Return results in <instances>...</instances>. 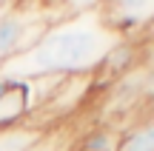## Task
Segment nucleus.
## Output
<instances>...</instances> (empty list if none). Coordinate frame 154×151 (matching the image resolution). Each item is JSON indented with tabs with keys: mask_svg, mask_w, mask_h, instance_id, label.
Here are the masks:
<instances>
[{
	"mask_svg": "<svg viewBox=\"0 0 154 151\" xmlns=\"http://www.w3.org/2000/svg\"><path fill=\"white\" fill-rule=\"evenodd\" d=\"M111 49V34L106 23L77 20L63 23L46 32L37 43L11 60L6 74L20 80H43V77H69L88 68H97Z\"/></svg>",
	"mask_w": 154,
	"mask_h": 151,
	"instance_id": "1",
	"label": "nucleus"
},
{
	"mask_svg": "<svg viewBox=\"0 0 154 151\" xmlns=\"http://www.w3.org/2000/svg\"><path fill=\"white\" fill-rule=\"evenodd\" d=\"M32 108V83L14 74H0V131L20 125Z\"/></svg>",
	"mask_w": 154,
	"mask_h": 151,
	"instance_id": "2",
	"label": "nucleus"
},
{
	"mask_svg": "<svg viewBox=\"0 0 154 151\" xmlns=\"http://www.w3.org/2000/svg\"><path fill=\"white\" fill-rule=\"evenodd\" d=\"M154 17V0H106L103 23L109 32H126Z\"/></svg>",
	"mask_w": 154,
	"mask_h": 151,
	"instance_id": "3",
	"label": "nucleus"
},
{
	"mask_svg": "<svg viewBox=\"0 0 154 151\" xmlns=\"http://www.w3.org/2000/svg\"><path fill=\"white\" fill-rule=\"evenodd\" d=\"M26 29H29V23L23 20L20 14H14V11L0 14V63L14 60L20 51L29 49Z\"/></svg>",
	"mask_w": 154,
	"mask_h": 151,
	"instance_id": "4",
	"label": "nucleus"
},
{
	"mask_svg": "<svg viewBox=\"0 0 154 151\" xmlns=\"http://www.w3.org/2000/svg\"><path fill=\"white\" fill-rule=\"evenodd\" d=\"M43 143L40 128H26V125H11L0 131V151H34Z\"/></svg>",
	"mask_w": 154,
	"mask_h": 151,
	"instance_id": "5",
	"label": "nucleus"
},
{
	"mask_svg": "<svg viewBox=\"0 0 154 151\" xmlns=\"http://www.w3.org/2000/svg\"><path fill=\"white\" fill-rule=\"evenodd\" d=\"M120 151H154V123H146L123 137Z\"/></svg>",
	"mask_w": 154,
	"mask_h": 151,
	"instance_id": "6",
	"label": "nucleus"
},
{
	"mask_svg": "<svg viewBox=\"0 0 154 151\" xmlns=\"http://www.w3.org/2000/svg\"><path fill=\"white\" fill-rule=\"evenodd\" d=\"M120 143H123L120 134H114L109 128H100L80 143V151H120Z\"/></svg>",
	"mask_w": 154,
	"mask_h": 151,
	"instance_id": "7",
	"label": "nucleus"
},
{
	"mask_svg": "<svg viewBox=\"0 0 154 151\" xmlns=\"http://www.w3.org/2000/svg\"><path fill=\"white\" fill-rule=\"evenodd\" d=\"M66 3H69V9H72L74 14H86V11H91V9H100L106 0H66Z\"/></svg>",
	"mask_w": 154,
	"mask_h": 151,
	"instance_id": "8",
	"label": "nucleus"
},
{
	"mask_svg": "<svg viewBox=\"0 0 154 151\" xmlns=\"http://www.w3.org/2000/svg\"><path fill=\"white\" fill-rule=\"evenodd\" d=\"M6 3H9V0H0V6H6Z\"/></svg>",
	"mask_w": 154,
	"mask_h": 151,
	"instance_id": "9",
	"label": "nucleus"
},
{
	"mask_svg": "<svg viewBox=\"0 0 154 151\" xmlns=\"http://www.w3.org/2000/svg\"><path fill=\"white\" fill-rule=\"evenodd\" d=\"M34 151H46V148H40V146H37V148H34Z\"/></svg>",
	"mask_w": 154,
	"mask_h": 151,
	"instance_id": "10",
	"label": "nucleus"
}]
</instances>
